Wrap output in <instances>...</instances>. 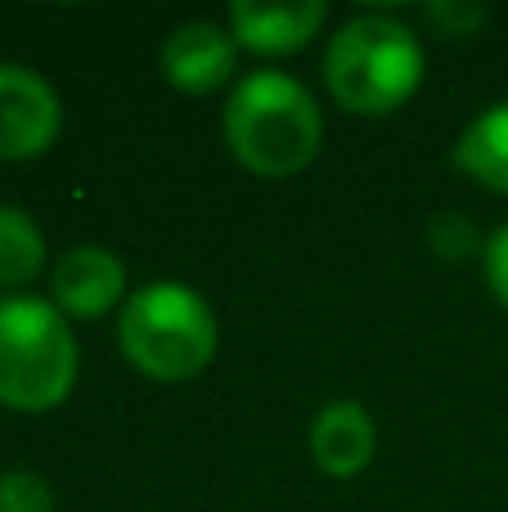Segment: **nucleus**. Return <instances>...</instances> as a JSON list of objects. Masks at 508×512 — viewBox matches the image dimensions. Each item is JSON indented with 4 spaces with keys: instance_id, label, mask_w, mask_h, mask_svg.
Returning a JSON list of instances; mask_svg holds the SVG:
<instances>
[{
    "instance_id": "nucleus-14",
    "label": "nucleus",
    "mask_w": 508,
    "mask_h": 512,
    "mask_svg": "<svg viewBox=\"0 0 508 512\" xmlns=\"http://www.w3.org/2000/svg\"><path fill=\"white\" fill-rule=\"evenodd\" d=\"M486 283H491L495 301L508 310V225H500V230L486 239Z\"/></svg>"
},
{
    "instance_id": "nucleus-7",
    "label": "nucleus",
    "mask_w": 508,
    "mask_h": 512,
    "mask_svg": "<svg viewBox=\"0 0 508 512\" xmlns=\"http://www.w3.org/2000/svg\"><path fill=\"white\" fill-rule=\"evenodd\" d=\"M324 18H329L324 0H234L230 32L243 50L279 59L306 50L320 36Z\"/></svg>"
},
{
    "instance_id": "nucleus-9",
    "label": "nucleus",
    "mask_w": 508,
    "mask_h": 512,
    "mask_svg": "<svg viewBox=\"0 0 508 512\" xmlns=\"http://www.w3.org/2000/svg\"><path fill=\"white\" fill-rule=\"evenodd\" d=\"M378 450V432H374V418H369L365 405L356 400H333L315 414L311 423V459L324 477H360V472L374 463Z\"/></svg>"
},
{
    "instance_id": "nucleus-15",
    "label": "nucleus",
    "mask_w": 508,
    "mask_h": 512,
    "mask_svg": "<svg viewBox=\"0 0 508 512\" xmlns=\"http://www.w3.org/2000/svg\"><path fill=\"white\" fill-rule=\"evenodd\" d=\"M428 239H432V248H437L441 256H464L468 248H473V225H464L455 212H446L441 221H432V230H428Z\"/></svg>"
},
{
    "instance_id": "nucleus-4",
    "label": "nucleus",
    "mask_w": 508,
    "mask_h": 512,
    "mask_svg": "<svg viewBox=\"0 0 508 512\" xmlns=\"http://www.w3.org/2000/svg\"><path fill=\"white\" fill-rule=\"evenodd\" d=\"M81 351L54 301L0 297V405L45 414L72 396Z\"/></svg>"
},
{
    "instance_id": "nucleus-5",
    "label": "nucleus",
    "mask_w": 508,
    "mask_h": 512,
    "mask_svg": "<svg viewBox=\"0 0 508 512\" xmlns=\"http://www.w3.org/2000/svg\"><path fill=\"white\" fill-rule=\"evenodd\" d=\"M63 104L41 72L0 63V162H32L59 140Z\"/></svg>"
},
{
    "instance_id": "nucleus-11",
    "label": "nucleus",
    "mask_w": 508,
    "mask_h": 512,
    "mask_svg": "<svg viewBox=\"0 0 508 512\" xmlns=\"http://www.w3.org/2000/svg\"><path fill=\"white\" fill-rule=\"evenodd\" d=\"M45 270V234L23 207L0 203V288H27Z\"/></svg>"
},
{
    "instance_id": "nucleus-3",
    "label": "nucleus",
    "mask_w": 508,
    "mask_h": 512,
    "mask_svg": "<svg viewBox=\"0 0 508 512\" xmlns=\"http://www.w3.org/2000/svg\"><path fill=\"white\" fill-rule=\"evenodd\" d=\"M324 81L338 108L387 117L423 86V41L392 14H356L324 50Z\"/></svg>"
},
{
    "instance_id": "nucleus-12",
    "label": "nucleus",
    "mask_w": 508,
    "mask_h": 512,
    "mask_svg": "<svg viewBox=\"0 0 508 512\" xmlns=\"http://www.w3.org/2000/svg\"><path fill=\"white\" fill-rule=\"evenodd\" d=\"M0 512H54V490L27 468L0 472Z\"/></svg>"
},
{
    "instance_id": "nucleus-10",
    "label": "nucleus",
    "mask_w": 508,
    "mask_h": 512,
    "mask_svg": "<svg viewBox=\"0 0 508 512\" xmlns=\"http://www.w3.org/2000/svg\"><path fill=\"white\" fill-rule=\"evenodd\" d=\"M450 162L491 194H508V99L491 104L464 126Z\"/></svg>"
},
{
    "instance_id": "nucleus-6",
    "label": "nucleus",
    "mask_w": 508,
    "mask_h": 512,
    "mask_svg": "<svg viewBox=\"0 0 508 512\" xmlns=\"http://www.w3.org/2000/svg\"><path fill=\"white\" fill-rule=\"evenodd\" d=\"M239 50L230 27H216L207 18L180 23L162 45V77L180 95H212L239 72Z\"/></svg>"
},
{
    "instance_id": "nucleus-1",
    "label": "nucleus",
    "mask_w": 508,
    "mask_h": 512,
    "mask_svg": "<svg viewBox=\"0 0 508 512\" xmlns=\"http://www.w3.org/2000/svg\"><path fill=\"white\" fill-rule=\"evenodd\" d=\"M225 144L261 180H288L320 158L324 113L288 72H252L225 104Z\"/></svg>"
},
{
    "instance_id": "nucleus-8",
    "label": "nucleus",
    "mask_w": 508,
    "mask_h": 512,
    "mask_svg": "<svg viewBox=\"0 0 508 512\" xmlns=\"http://www.w3.org/2000/svg\"><path fill=\"white\" fill-rule=\"evenodd\" d=\"M126 265L99 243L68 248L50 270V297L63 319H99L122 301Z\"/></svg>"
},
{
    "instance_id": "nucleus-2",
    "label": "nucleus",
    "mask_w": 508,
    "mask_h": 512,
    "mask_svg": "<svg viewBox=\"0 0 508 512\" xmlns=\"http://www.w3.org/2000/svg\"><path fill=\"white\" fill-rule=\"evenodd\" d=\"M117 346L126 364L153 382H189L216 360L221 324L216 310L189 283L158 279L126 297L117 319Z\"/></svg>"
},
{
    "instance_id": "nucleus-13",
    "label": "nucleus",
    "mask_w": 508,
    "mask_h": 512,
    "mask_svg": "<svg viewBox=\"0 0 508 512\" xmlns=\"http://www.w3.org/2000/svg\"><path fill=\"white\" fill-rule=\"evenodd\" d=\"M428 23L441 36H477L486 27V9L482 5H428Z\"/></svg>"
}]
</instances>
